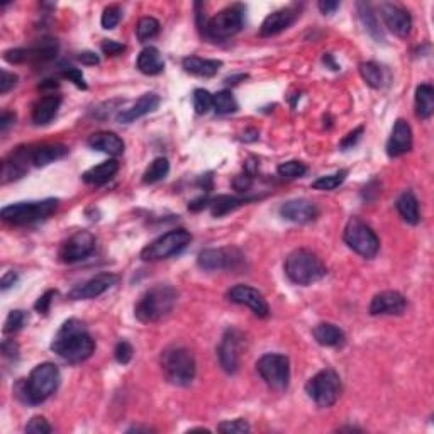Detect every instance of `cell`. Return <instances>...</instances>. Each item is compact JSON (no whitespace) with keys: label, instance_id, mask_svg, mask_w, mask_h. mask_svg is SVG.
Masks as SVG:
<instances>
[{"label":"cell","instance_id":"5b68a950","mask_svg":"<svg viewBox=\"0 0 434 434\" xmlns=\"http://www.w3.org/2000/svg\"><path fill=\"white\" fill-rule=\"evenodd\" d=\"M161 372L171 385L187 387L195 378L197 363L192 351L185 346L171 345L161 351L160 355Z\"/></svg>","mask_w":434,"mask_h":434},{"label":"cell","instance_id":"7bdbcfd3","mask_svg":"<svg viewBox=\"0 0 434 434\" xmlns=\"http://www.w3.org/2000/svg\"><path fill=\"white\" fill-rule=\"evenodd\" d=\"M122 19V8L119 6H109L102 12L101 24L104 29H114L115 25L121 23Z\"/></svg>","mask_w":434,"mask_h":434},{"label":"cell","instance_id":"8d00e7d4","mask_svg":"<svg viewBox=\"0 0 434 434\" xmlns=\"http://www.w3.org/2000/svg\"><path fill=\"white\" fill-rule=\"evenodd\" d=\"M212 109L216 110V114L219 115L236 113V110H238V102H236L233 92H231V90H221V92L214 93Z\"/></svg>","mask_w":434,"mask_h":434},{"label":"cell","instance_id":"d6a6232c","mask_svg":"<svg viewBox=\"0 0 434 434\" xmlns=\"http://www.w3.org/2000/svg\"><path fill=\"white\" fill-rule=\"evenodd\" d=\"M414 107H416V115L423 121L429 119L434 113V88L429 84H421L416 88V97H414Z\"/></svg>","mask_w":434,"mask_h":434},{"label":"cell","instance_id":"3957f363","mask_svg":"<svg viewBox=\"0 0 434 434\" xmlns=\"http://www.w3.org/2000/svg\"><path fill=\"white\" fill-rule=\"evenodd\" d=\"M178 292L170 283H158L141 295L135 306V316L144 324L158 322L170 316L177 306Z\"/></svg>","mask_w":434,"mask_h":434},{"label":"cell","instance_id":"cb8c5ba5","mask_svg":"<svg viewBox=\"0 0 434 434\" xmlns=\"http://www.w3.org/2000/svg\"><path fill=\"white\" fill-rule=\"evenodd\" d=\"M59 107H62V97L50 93V96L41 97L36 104L33 105V122L36 126H46L57 118Z\"/></svg>","mask_w":434,"mask_h":434},{"label":"cell","instance_id":"681fc988","mask_svg":"<svg viewBox=\"0 0 434 434\" xmlns=\"http://www.w3.org/2000/svg\"><path fill=\"white\" fill-rule=\"evenodd\" d=\"M101 50L105 57H118V55L126 51V46H124L122 42H118L114 40H104L101 45Z\"/></svg>","mask_w":434,"mask_h":434},{"label":"cell","instance_id":"e7e4bbea","mask_svg":"<svg viewBox=\"0 0 434 434\" xmlns=\"http://www.w3.org/2000/svg\"><path fill=\"white\" fill-rule=\"evenodd\" d=\"M141 431L149 433V431H153V429L152 428H143V426H132V428L127 429V433H141Z\"/></svg>","mask_w":434,"mask_h":434},{"label":"cell","instance_id":"f35d334b","mask_svg":"<svg viewBox=\"0 0 434 434\" xmlns=\"http://www.w3.org/2000/svg\"><path fill=\"white\" fill-rule=\"evenodd\" d=\"M346 177H348V170H338L336 173L324 175V177H319L317 180H314L312 188L314 190H324V192L334 190V188L343 185V182H345Z\"/></svg>","mask_w":434,"mask_h":434},{"label":"cell","instance_id":"60d3db41","mask_svg":"<svg viewBox=\"0 0 434 434\" xmlns=\"http://www.w3.org/2000/svg\"><path fill=\"white\" fill-rule=\"evenodd\" d=\"M277 171H278V175H280V177L294 180V178L304 177V175H306V171H307V166L299 160H290V161L282 163V165H278Z\"/></svg>","mask_w":434,"mask_h":434},{"label":"cell","instance_id":"484cf974","mask_svg":"<svg viewBox=\"0 0 434 434\" xmlns=\"http://www.w3.org/2000/svg\"><path fill=\"white\" fill-rule=\"evenodd\" d=\"M88 146L96 152L109 154V156H119L124 153V141L110 131H101L90 136Z\"/></svg>","mask_w":434,"mask_h":434},{"label":"cell","instance_id":"91938a15","mask_svg":"<svg viewBox=\"0 0 434 434\" xmlns=\"http://www.w3.org/2000/svg\"><path fill=\"white\" fill-rule=\"evenodd\" d=\"M209 197H199V199H195V200H192L190 204H188V209L190 210H193V212H197V210H202L205 207V205H209Z\"/></svg>","mask_w":434,"mask_h":434},{"label":"cell","instance_id":"be15d7a7","mask_svg":"<svg viewBox=\"0 0 434 434\" xmlns=\"http://www.w3.org/2000/svg\"><path fill=\"white\" fill-rule=\"evenodd\" d=\"M58 87V84H57V80H45V84H41L40 85V88H57Z\"/></svg>","mask_w":434,"mask_h":434},{"label":"cell","instance_id":"b9f144b4","mask_svg":"<svg viewBox=\"0 0 434 434\" xmlns=\"http://www.w3.org/2000/svg\"><path fill=\"white\" fill-rule=\"evenodd\" d=\"M193 109H195L197 114H207L210 109H212V93L205 88H197L193 90Z\"/></svg>","mask_w":434,"mask_h":434},{"label":"cell","instance_id":"680465c9","mask_svg":"<svg viewBox=\"0 0 434 434\" xmlns=\"http://www.w3.org/2000/svg\"><path fill=\"white\" fill-rule=\"evenodd\" d=\"M16 122V114L14 113H2L0 115V131H6L8 126Z\"/></svg>","mask_w":434,"mask_h":434},{"label":"cell","instance_id":"f546056e","mask_svg":"<svg viewBox=\"0 0 434 434\" xmlns=\"http://www.w3.org/2000/svg\"><path fill=\"white\" fill-rule=\"evenodd\" d=\"M356 11H358V17L362 21L365 31L368 33V36H372L375 42H385V34L382 31L380 23H378L375 11H373L370 4L358 2L356 4Z\"/></svg>","mask_w":434,"mask_h":434},{"label":"cell","instance_id":"603a6c76","mask_svg":"<svg viewBox=\"0 0 434 434\" xmlns=\"http://www.w3.org/2000/svg\"><path fill=\"white\" fill-rule=\"evenodd\" d=\"M160 102H161V98L158 93H154V92L144 93V96H141L139 98H137V101L131 107H129V109L121 110V113L118 114V122L119 124L135 122L139 118H143V115L156 110L158 105H160Z\"/></svg>","mask_w":434,"mask_h":434},{"label":"cell","instance_id":"277c9868","mask_svg":"<svg viewBox=\"0 0 434 434\" xmlns=\"http://www.w3.org/2000/svg\"><path fill=\"white\" fill-rule=\"evenodd\" d=\"M285 275L289 280L295 285H312V283L322 280L328 273V268L322 263V260L311 249L299 248L294 249L289 256L285 258Z\"/></svg>","mask_w":434,"mask_h":434},{"label":"cell","instance_id":"ee69618b","mask_svg":"<svg viewBox=\"0 0 434 434\" xmlns=\"http://www.w3.org/2000/svg\"><path fill=\"white\" fill-rule=\"evenodd\" d=\"M219 433L224 434H244L251 431L249 424L244 419H233V421H222L217 426Z\"/></svg>","mask_w":434,"mask_h":434},{"label":"cell","instance_id":"9c48e42d","mask_svg":"<svg viewBox=\"0 0 434 434\" xmlns=\"http://www.w3.org/2000/svg\"><path fill=\"white\" fill-rule=\"evenodd\" d=\"M192 243V234L187 229H173L154 239L141 251V260L144 261H160L180 255L188 244Z\"/></svg>","mask_w":434,"mask_h":434},{"label":"cell","instance_id":"7a4b0ae2","mask_svg":"<svg viewBox=\"0 0 434 434\" xmlns=\"http://www.w3.org/2000/svg\"><path fill=\"white\" fill-rule=\"evenodd\" d=\"M59 370L55 363H41L33 368L28 378H23L16 385L14 392L21 401L31 406H38L57 392L59 385Z\"/></svg>","mask_w":434,"mask_h":434},{"label":"cell","instance_id":"1f68e13d","mask_svg":"<svg viewBox=\"0 0 434 434\" xmlns=\"http://www.w3.org/2000/svg\"><path fill=\"white\" fill-rule=\"evenodd\" d=\"M395 207H397L399 214H401V217L407 222V224H411V226L419 224V221H421L419 202H418V197L414 195V192L412 190L402 192L401 195H399L397 202H395Z\"/></svg>","mask_w":434,"mask_h":434},{"label":"cell","instance_id":"e575fe53","mask_svg":"<svg viewBox=\"0 0 434 434\" xmlns=\"http://www.w3.org/2000/svg\"><path fill=\"white\" fill-rule=\"evenodd\" d=\"M360 75H362L365 84L370 85L372 88H382L387 81L384 68L375 62H367L360 64Z\"/></svg>","mask_w":434,"mask_h":434},{"label":"cell","instance_id":"d6986e66","mask_svg":"<svg viewBox=\"0 0 434 434\" xmlns=\"http://www.w3.org/2000/svg\"><path fill=\"white\" fill-rule=\"evenodd\" d=\"M380 16L384 19L387 28L392 31L395 36L406 38L409 36L412 29V17L406 8L395 6V4H382L380 6Z\"/></svg>","mask_w":434,"mask_h":434},{"label":"cell","instance_id":"4dcf8cb0","mask_svg":"<svg viewBox=\"0 0 434 434\" xmlns=\"http://www.w3.org/2000/svg\"><path fill=\"white\" fill-rule=\"evenodd\" d=\"M182 64L187 73H192V75L195 76H204V79H210V76L217 75V72L221 70L222 62L199 57H187L183 58Z\"/></svg>","mask_w":434,"mask_h":434},{"label":"cell","instance_id":"d4e9b609","mask_svg":"<svg viewBox=\"0 0 434 434\" xmlns=\"http://www.w3.org/2000/svg\"><path fill=\"white\" fill-rule=\"evenodd\" d=\"M68 154V148L64 144H38L29 146V158H31V165L34 166H46L50 163L62 160Z\"/></svg>","mask_w":434,"mask_h":434},{"label":"cell","instance_id":"f6af8a7d","mask_svg":"<svg viewBox=\"0 0 434 434\" xmlns=\"http://www.w3.org/2000/svg\"><path fill=\"white\" fill-rule=\"evenodd\" d=\"M51 431H53V428H51V424L42 416H34L28 423V426H25V433L29 434H48Z\"/></svg>","mask_w":434,"mask_h":434},{"label":"cell","instance_id":"74e56055","mask_svg":"<svg viewBox=\"0 0 434 434\" xmlns=\"http://www.w3.org/2000/svg\"><path fill=\"white\" fill-rule=\"evenodd\" d=\"M160 21L154 17H141L136 24V38L139 42H148L160 34Z\"/></svg>","mask_w":434,"mask_h":434},{"label":"cell","instance_id":"5bb4252c","mask_svg":"<svg viewBox=\"0 0 434 434\" xmlns=\"http://www.w3.org/2000/svg\"><path fill=\"white\" fill-rule=\"evenodd\" d=\"M93 249H96V236L90 231H79L63 243L59 249V260L68 265L79 263L92 255Z\"/></svg>","mask_w":434,"mask_h":434},{"label":"cell","instance_id":"ba28073f","mask_svg":"<svg viewBox=\"0 0 434 434\" xmlns=\"http://www.w3.org/2000/svg\"><path fill=\"white\" fill-rule=\"evenodd\" d=\"M343 239H345L346 246L353 249L356 255L368 258V260L375 258L378 249H380V239H378L375 231L360 217H351L346 222Z\"/></svg>","mask_w":434,"mask_h":434},{"label":"cell","instance_id":"6125c7cd","mask_svg":"<svg viewBox=\"0 0 434 434\" xmlns=\"http://www.w3.org/2000/svg\"><path fill=\"white\" fill-rule=\"evenodd\" d=\"M322 62H324V64H328L331 70H339V67L336 64V62H334V59H333V55L326 53L324 57H322Z\"/></svg>","mask_w":434,"mask_h":434},{"label":"cell","instance_id":"44dd1931","mask_svg":"<svg viewBox=\"0 0 434 434\" xmlns=\"http://www.w3.org/2000/svg\"><path fill=\"white\" fill-rule=\"evenodd\" d=\"M387 154L390 158H399L412 149V129L409 122L397 119L392 127V135L387 141Z\"/></svg>","mask_w":434,"mask_h":434},{"label":"cell","instance_id":"e0dca14e","mask_svg":"<svg viewBox=\"0 0 434 434\" xmlns=\"http://www.w3.org/2000/svg\"><path fill=\"white\" fill-rule=\"evenodd\" d=\"M227 299L231 302L239 304V306L249 307L258 317H266L270 314V306L263 297V294L253 289V287L244 285V283H238V285L231 287L227 290Z\"/></svg>","mask_w":434,"mask_h":434},{"label":"cell","instance_id":"2e32d148","mask_svg":"<svg viewBox=\"0 0 434 434\" xmlns=\"http://www.w3.org/2000/svg\"><path fill=\"white\" fill-rule=\"evenodd\" d=\"M118 275L114 273H98L96 277H92L90 280L80 283V285L73 287L68 292V299L70 300H88V299H97L102 294H105L107 290L113 289L118 283Z\"/></svg>","mask_w":434,"mask_h":434},{"label":"cell","instance_id":"7c38bea8","mask_svg":"<svg viewBox=\"0 0 434 434\" xmlns=\"http://www.w3.org/2000/svg\"><path fill=\"white\" fill-rule=\"evenodd\" d=\"M197 265L205 272L238 270L244 265V255L238 248H209L199 253Z\"/></svg>","mask_w":434,"mask_h":434},{"label":"cell","instance_id":"c3c4849f","mask_svg":"<svg viewBox=\"0 0 434 434\" xmlns=\"http://www.w3.org/2000/svg\"><path fill=\"white\" fill-rule=\"evenodd\" d=\"M363 131H365V127L363 126H358V127H355L351 132H348V135L341 139V143H339V148H341L343 152H346V149L353 148V146L360 141V137H362Z\"/></svg>","mask_w":434,"mask_h":434},{"label":"cell","instance_id":"30bf717a","mask_svg":"<svg viewBox=\"0 0 434 434\" xmlns=\"http://www.w3.org/2000/svg\"><path fill=\"white\" fill-rule=\"evenodd\" d=\"M306 392L317 407L328 409L338 402L339 395H341V378L334 370L326 368V370L317 372L307 382Z\"/></svg>","mask_w":434,"mask_h":434},{"label":"cell","instance_id":"f1b7e54d","mask_svg":"<svg viewBox=\"0 0 434 434\" xmlns=\"http://www.w3.org/2000/svg\"><path fill=\"white\" fill-rule=\"evenodd\" d=\"M312 336L321 346L328 348L341 346L346 339L345 331L338 328L336 324H331V322H321V324H317L316 328L312 329Z\"/></svg>","mask_w":434,"mask_h":434},{"label":"cell","instance_id":"db71d44e","mask_svg":"<svg viewBox=\"0 0 434 434\" xmlns=\"http://www.w3.org/2000/svg\"><path fill=\"white\" fill-rule=\"evenodd\" d=\"M251 182H253V177L251 173H244V175H239V177L234 178V188L238 192H246L249 187H251Z\"/></svg>","mask_w":434,"mask_h":434},{"label":"cell","instance_id":"8fae6325","mask_svg":"<svg viewBox=\"0 0 434 434\" xmlns=\"http://www.w3.org/2000/svg\"><path fill=\"white\" fill-rule=\"evenodd\" d=\"M256 370L270 389L285 390L290 384V360L280 353H266L256 362Z\"/></svg>","mask_w":434,"mask_h":434},{"label":"cell","instance_id":"52a82bcc","mask_svg":"<svg viewBox=\"0 0 434 434\" xmlns=\"http://www.w3.org/2000/svg\"><path fill=\"white\" fill-rule=\"evenodd\" d=\"M243 24L244 7L241 4H233V6L222 8L209 21H205L200 28V33L210 41H226L241 31Z\"/></svg>","mask_w":434,"mask_h":434},{"label":"cell","instance_id":"ab89813d","mask_svg":"<svg viewBox=\"0 0 434 434\" xmlns=\"http://www.w3.org/2000/svg\"><path fill=\"white\" fill-rule=\"evenodd\" d=\"M28 321H29L28 312L23 311V309L11 311L8 312L6 322H4V334L17 333V331H21L25 324H28Z\"/></svg>","mask_w":434,"mask_h":434},{"label":"cell","instance_id":"7dc6e473","mask_svg":"<svg viewBox=\"0 0 434 434\" xmlns=\"http://www.w3.org/2000/svg\"><path fill=\"white\" fill-rule=\"evenodd\" d=\"M55 295H57V290H46L45 294H42L41 297L36 300V304H34V309H36V312H40V314H42V316H46V314L50 312L51 302H53Z\"/></svg>","mask_w":434,"mask_h":434},{"label":"cell","instance_id":"11a10c76","mask_svg":"<svg viewBox=\"0 0 434 434\" xmlns=\"http://www.w3.org/2000/svg\"><path fill=\"white\" fill-rule=\"evenodd\" d=\"M317 7H319V11L324 16H331L339 8V2L338 0H321V2L317 4Z\"/></svg>","mask_w":434,"mask_h":434},{"label":"cell","instance_id":"9f6ffc18","mask_svg":"<svg viewBox=\"0 0 434 434\" xmlns=\"http://www.w3.org/2000/svg\"><path fill=\"white\" fill-rule=\"evenodd\" d=\"M76 58H79V62L81 64H88V67H93V64L101 63V58H98V55L93 53V51H81Z\"/></svg>","mask_w":434,"mask_h":434},{"label":"cell","instance_id":"bcb514c9","mask_svg":"<svg viewBox=\"0 0 434 434\" xmlns=\"http://www.w3.org/2000/svg\"><path fill=\"white\" fill-rule=\"evenodd\" d=\"M132 355H135V350H132L131 343L119 341L118 345H115L114 356H115V360H118V363L127 365L132 360Z\"/></svg>","mask_w":434,"mask_h":434},{"label":"cell","instance_id":"9a60e30c","mask_svg":"<svg viewBox=\"0 0 434 434\" xmlns=\"http://www.w3.org/2000/svg\"><path fill=\"white\" fill-rule=\"evenodd\" d=\"M243 334L238 329L231 328L224 333L221 345L217 348V356L221 368L229 375H234L239 370V356H241Z\"/></svg>","mask_w":434,"mask_h":434},{"label":"cell","instance_id":"6f0895ef","mask_svg":"<svg viewBox=\"0 0 434 434\" xmlns=\"http://www.w3.org/2000/svg\"><path fill=\"white\" fill-rule=\"evenodd\" d=\"M17 282V273L14 272V270H11V272H6L4 273V277L0 278V289L2 290H7L11 289L12 285Z\"/></svg>","mask_w":434,"mask_h":434},{"label":"cell","instance_id":"8992f818","mask_svg":"<svg viewBox=\"0 0 434 434\" xmlns=\"http://www.w3.org/2000/svg\"><path fill=\"white\" fill-rule=\"evenodd\" d=\"M58 204V199L17 202V204L6 205L2 212H0V216H2L4 221L11 222L14 226H29L53 216L57 212Z\"/></svg>","mask_w":434,"mask_h":434},{"label":"cell","instance_id":"4316f807","mask_svg":"<svg viewBox=\"0 0 434 434\" xmlns=\"http://www.w3.org/2000/svg\"><path fill=\"white\" fill-rule=\"evenodd\" d=\"M136 68L143 73V75H160V73L165 70V59H163L160 50L154 48V46H146V48L137 55Z\"/></svg>","mask_w":434,"mask_h":434},{"label":"cell","instance_id":"4fadbf2b","mask_svg":"<svg viewBox=\"0 0 434 434\" xmlns=\"http://www.w3.org/2000/svg\"><path fill=\"white\" fill-rule=\"evenodd\" d=\"M58 42L57 40H41L38 45L31 48H16L7 50L4 53V59L8 63H46L57 58L58 55Z\"/></svg>","mask_w":434,"mask_h":434},{"label":"cell","instance_id":"03108f58","mask_svg":"<svg viewBox=\"0 0 434 434\" xmlns=\"http://www.w3.org/2000/svg\"><path fill=\"white\" fill-rule=\"evenodd\" d=\"M248 75H238V76H229L226 79V84H238V80H244Z\"/></svg>","mask_w":434,"mask_h":434},{"label":"cell","instance_id":"816d5d0a","mask_svg":"<svg viewBox=\"0 0 434 434\" xmlns=\"http://www.w3.org/2000/svg\"><path fill=\"white\" fill-rule=\"evenodd\" d=\"M17 80H19V76H17L16 73L2 70V76H0V93H2V96L4 93H7L8 90L17 84Z\"/></svg>","mask_w":434,"mask_h":434},{"label":"cell","instance_id":"ac0fdd59","mask_svg":"<svg viewBox=\"0 0 434 434\" xmlns=\"http://www.w3.org/2000/svg\"><path fill=\"white\" fill-rule=\"evenodd\" d=\"M407 307V300L401 292L384 290L372 299L368 312L370 316H402Z\"/></svg>","mask_w":434,"mask_h":434},{"label":"cell","instance_id":"6da1fadb","mask_svg":"<svg viewBox=\"0 0 434 434\" xmlns=\"http://www.w3.org/2000/svg\"><path fill=\"white\" fill-rule=\"evenodd\" d=\"M51 351L68 363H81L96 351V341L85 324L79 319H68L62 324L51 341Z\"/></svg>","mask_w":434,"mask_h":434},{"label":"cell","instance_id":"836d02e7","mask_svg":"<svg viewBox=\"0 0 434 434\" xmlns=\"http://www.w3.org/2000/svg\"><path fill=\"white\" fill-rule=\"evenodd\" d=\"M258 197H244V199H239V197L234 195H217L216 199H212L209 202L210 212H212L214 217H221L229 214L231 210L241 207L243 204H248V202L256 200Z\"/></svg>","mask_w":434,"mask_h":434},{"label":"cell","instance_id":"f907efd6","mask_svg":"<svg viewBox=\"0 0 434 434\" xmlns=\"http://www.w3.org/2000/svg\"><path fill=\"white\" fill-rule=\"evenodd\" d=\"M63 76H64V79H68L70 81H73V84H75L79 88L87 90V84H85L84 73H81V70H79V68L68 67L67 70L63 72Z\"/></svg>","mask_w":434,"mask_h":434},{"label":"cell","instance_id":"ffe728a7","mask_svg":"<svg viewBox=\"0 0 434 434\" xmlns=\"http://www.w3.org/2000/svg\"><path fill=\"white\" fill-rule=\"evenodd\" d=\"M297 17H299V11L295 7L278 8V11H275L270 16L265 17L263 24H261L260 28V36L261 38L277 36V34L289 29L290 25L297 21Z\"/></svg>","mask_w":434,"mask_h":434},{"label":"cell","instance_id":"83f0119b","mask_svg":"<svg viewBox=\"0 0 434 434\" xmlns=\"http://www.w3.org/2000/svg\"><path fill=\"white\" fill-rule=\"evenodd\" d=\"M118 171H119L118 160H107L102 161L101 165H96L92 166V169H88L84 175H81V180H84L85 183H88V185L101 187L105 185L107 182H110Z\"/></svg>","mask_w":434,"mask_h":434},{"label":"cell","instance_id":"d590c367","mask_svg":"<svg viewBox=\"0 0 434 434\" xmlns=\"http://www.w3.org/2000/svg\"><path fill=\"white\" fill-rule=\"evenodd\" d=\"M170 171V163L166 158H156L153 163H149L148 169L144 170L143 173V183H146V185H153V183H158L161 182L163 178L169 175Z\"/></svg>","mask_w":434,"mask_h":434},{"label":"cell","instance_id":"94428289","mask_svg":"<svg viewBox=\"0 0 434 434\" xmlns=\"http://www.w3.org/2000/svg\"><path fill=\"white\" fill-rule=\"evenodd\" d=\"M258 137H260V132H258L256 129L249 127V129H246V131H244V135H243L241 139L246 141V143H251V141H256Z\"/></svg>","mask_w":434,"mask_h":434},{"label":"cell","instance_id":"7402d4cb","mask_svg":"<svg viewBox=\"0 0 434 434\" xmlns=\"http://www.w3.org/2000/svg\"><path fill=\"white\" fill-rule=\"evenodd\" d=\"M319 210L316 204L306 199H294L285 202L280 207V216L287 221L295 222V224H307L317 217Z\"/></svg>","mask_w":434,"mask_h":434},{"label":"cell","instance_id":"f5cc1de1","mask_svg":"<svg viewBox=\"0 0 434 434\" xmlns=\"http://www.w3.org/2000/svg\"><path fill=\"white\" fill-rule=\"evenodd\" d=\"M2 353L8 360H17L19 358V345H17L14 339H4Z\"/></svg>","mask_w":434,"mask_h":434}]
</instances>
